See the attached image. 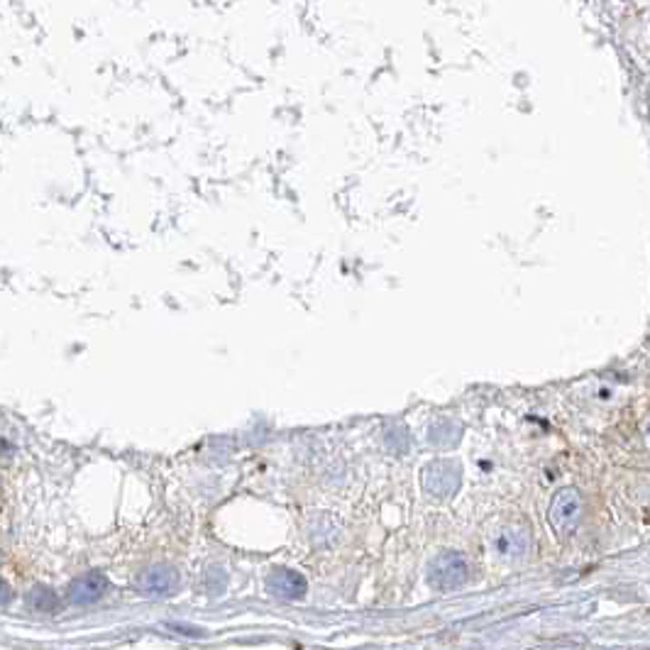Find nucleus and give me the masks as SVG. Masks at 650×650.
I'll return each instance as SVG.
<instances>
[{
	"label": "nucleus",
	"mask_w": 650,
	"mask_h": 650,
	"mask_svg": "<svg viewBox=\"0 0 650 650\" xmlns=\"http://www.w3.org/2000/svg\"><path fill=\"white\" fill-rule=\"evenodd\" d=\"M460 482H463V470L453 460H433L421 472L424 492L433 499H447L450 494L457 492Z\"/></svg>",
	"instance_id": "nucleus-1"
},
{
	"label": "nucleus",
	"mask_w": 650,
	"mask_h": 650,
	"mask_svg": "<svg viewBox=\"0 0 650 650\" xmlns=\"http://www.w3.org/2000/svg\"><path fill=\"white\" fill-rule=\"evenodd\" d=\"M428 580L440 592H450V589L463 587L465 582L470 580V565L465 560L463 553H443L431 563L428 567Z\"/></svg>",
	"instance_id": "nucleus-2"
},
{
	"label": "nucleus",
	"mask_w": 650,
	"mask_h": 650,
	"mask_svg": "<svg viewBox=\"0 0 650 650\" xmlns=\"http://www.w3.org/2000/svg\"><path fill=\"white\" fill-rule=\"evenodd\" d=\"M548 521L553 525V531L560 535H570L582 521V496L577 489L565 486L555 494V499L550 504Z\"/></svg>",
	"instance_id": "nucleus-3"
},
{
	"label": "nucleus",
	"mask_w": 650,
	"mask_h": 650,
	"mask_svg": "<svg viewBox=\"0 0 650 650\" xmlns=\"http://www.w3.org/2000/svg\"><path fill=\"white\" fill-rule=\"evenodd\" d=\"M489 545L499 560H506V563L521 560L531 553V533L525 531L524 525H504L494 533Z\"/></svg>",
	"instance_id": "nucleus-4"
},
{
	"label": "nucleus",
	"mask_w": 650,
	"mask_h": 650,
	"mask_svg": "<svg viewBox=\"0 0 650 650\" xmlns=\"http://www.w3.org/2000/svg\"><path fill=\"white\" fill-rule=\"evenodd\" d=\"M176 587H179V575H176L172 565H149L147 570L137 577V589H140V595L145 596H157V599H162V596L174 595Z\"/></svg>",
	"instance_id": "nucleus-5"
},
{
	"label": "nucleus",
	"mask_w": 650,
	"mask_h": 650,
	"mask_svg": "<svg viewBox=\"0 0 650 650\" xmlns=\"http://www.w3.org/2000/svg\"><path fill=\"white\" fill-rule=\"evenodd\" d=\"M105 589H108V580L101 572H86L69 585V602L76 606H88L98 602L105 595Z\"/></svg>",
	"instance_id": "nucleus-6"
},
{
	"label": "nucleus",
	"mask_w": 650,
	"mask_h": 650,
	"mask_svg": "<svg viewBox=\"0 0 650 650\" xmlns=\"http://www.w3.org/2000/svg\"><path fill=\"white\" fill-rule=\"evenodd\" d=\"M266 589H269V595L272 596H279V599L291 602V599H301V596L305 595L308 585H305L304 575H298V572L275 570L269 575V580H266Z\"/></svg>",
	"instance_id": "nucleus-7"
},
{
	"label": "nucleus",
	"mask_w": 650,
	"mask_h": 650,
	"mask_svg": "<svg viewBox=\"0 0 650 650\" xmlns=\"http://www.w3.org/2000/svg\"><path fill=\"white\" fill-rule=\"evenodd\" d=\"M460 433H463V425L455 424L453 418H438L428 431V440L435 447H453L460 440Z\"/></svg>",
	"instance_id": "nucleus-8"
},
{
	"label": "nucleus",
	"mask_w": 650,
	"mask_h": 650,
	"mask_svg": "<svg viewBox=\"0 0 650 650\" xmlns=\"http://www.w3.org/2000/svg\"><path fill=\"white\" fill-rule=\"evenodd\" d=\"M27 604H30V609L52 614V611H56V606H59V599H56L55 592L45 587V585H35V587L27 592Z\"/></svg>",
	"instance_id": "nucleus-9"
},
{
	"label": "nucleus",
	"mask_w": 650,
	"mask_h": 650,
	"mask_svg": "<svg viewBox=\"0 0 650 650\" xmlns=\"http://www.w3.org/2000/svg\"><path fill=\"white\" fill-rule=\"evenodd\" d=\"M166 626L172 628V631H176V634H184V635H196V638L205 635L204 628L198 626H186V624H166Z\"/></svg>",
	"instance_id": "nucleus-10"
},
{
	"label": "nucleus",
	"mask_w": 650,
	"mask_h": 650,
	"mask_svg": "<svg viewBox=\"0 0 650 650\" xmlns=\"http://www.w3.org/2000/svg\"><path fill=\"white\" fill-rule=\"evenodd\" d=\"M386 440L392 443V447H396V443H399V440L408 447V435H406V431H404V425H396V428H392V431L386 433Z\"/></svg>",
	"instance_id": "nucleus-11"
},
{
	"label": "nucleus",
	"mask_w": 650,
	"mask_h": 650,
	"mask_svg": "<svg viewBox=\"0 0 650 650\" xmlns=\"http://www.w3.org/2000/svg\"><path fill=\"white\" fill-rule=\"evenodd\" d=\"M10 599H13V589H10L8 582L0 577V606H3V604H8Z\"/></svg>",
	"instance_id": "nucleus-12"
},
{
	"label": "nucleus",
	"mask_w": 650,
	"mask_h": 650,
	"mask_svg": "<svg viewBox=\"0 0 650 650\" xmlns=\"http://www.w3.org/2000/svg\"><path fill=\"white\" fill-rule=\"evenodd\" d=\"M648 435H650V425H648Z\"/></svg>",
	"instance_id": "nucleus-13"
}]
</instances>
